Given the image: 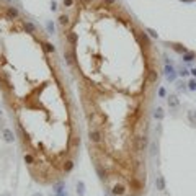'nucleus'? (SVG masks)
I'll return each instance as SVG.
<instances>
[{
	"mask_svg": "<svg viewBox=\"0 0 196 196\" xmlns=\"http://www.w3.org/2000/svg\"><path fill=\"white\" fill-rule=\"evenodd\" d=\"M57 36L103 188L109 196H146L157 48L121 0H61Z\"/></svg>",
	"mask_w": 196,
	"mask_h": 196,
	"instance_id": "obj_1",
	"label": "nucleus"
},
{
	"mask_svg": "<svg viewBox=\"0 0 196 196\" xmlns=\"http://www.w3.org/2000/svg\"><path fill=\"white\" fill-rule=\"evenodd\" d=\"M0 90L15 119L23 160L43 186L74 170L82 144L77 106L53 43L0 0Z\"/></svg>",
	"mask_w": 196,
	"mask_h": 196,
	"instance_id": "obj_2",
	"label": "nucleus"
},
{
	"mask_svg": "<svg viewBox=\"0 0 196 196\" xmlns=\"http://www.w3.org/2000/svg\"><path fill=\"white\" fill-rule=\"evenodd\" d=\"M186 2H196V0H186Z\"/></svg>",
	"mask_w": 196,
	"mask_h": 196,
	"instance_id": "obj_3",
	"label": "nucleus"
}]
</instances>
